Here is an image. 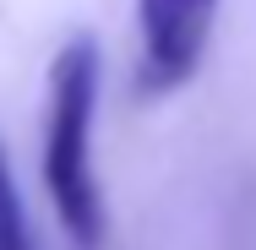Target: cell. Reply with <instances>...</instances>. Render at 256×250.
I'll return each mask as SVG.
<instances>
[{
	"instance_id": "1",
	"label": "cell",
	"mask_w": 256,
	"mask_h": 250,
	"mask_svg": "<svg viewBox=\"0 0 256 250\" xmlns=\"http://www.w3.org/2000/svg\"><path fill=\"white\" fill-rule=\"evenodd\" d=\"M98 38L76 33L50 60V114H44V191L71 245L98 250L109 234L104 191L93 174V114H98Z\"/></svg>"
},
{
	"instance_id": "2",
	"label": "cell",
	"mask_w": 256,
	"mask_h": 250,
	"mask_svg": "<svg viewBox=\"0 0 256 250\" xmlns=\"http://www.w3.org/2000/svg\"><path fill=\"white\" fill-rule=\"evenodd\" d=\"M218 0H136V27H142V65H136V93L169 98L196 76L212 38Z\"/></svg>"
},
{
	"instance_id": "3",
	"label": "cell",
	"mask_w": 256,
	"mask_h": 250,
	"mask_svg": "<svg viewBox=\"0 0 256 250\" xmlns=\"http://www.w3.org/2000/svg\"><path fill=\"white\" fill-rule=\"evenodd\" d=\"M0 250H33L28 212H22V196H16V174H11L6 147H0Z\"/></svg>"
}]
</instances>
